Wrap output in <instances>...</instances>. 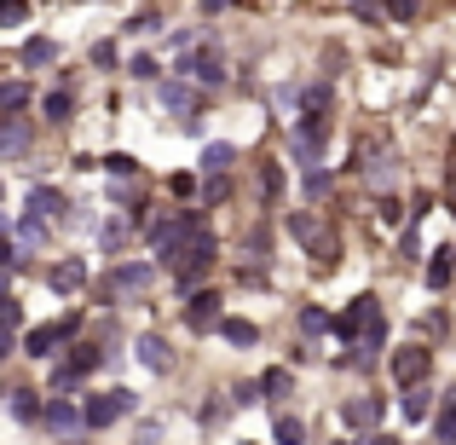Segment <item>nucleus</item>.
<instances>
[{
  "label": "nucleus",
  "mask_w": 456,
  "mask_h": 445,
  "mask_svg": "<svg viewBox=\"0 0 456 445\" xmlns=\"http://www.w3.org/2000/svg\"><path fill=\"white\" fill-rule=\"evenodd\" d=\"M289 232H295V243H301L323 272L341 260V237L330 232V220H323V214H289Z\"/></svg>",
  "instance_id": "nucleus-1"
},
{
  "label": "nucleus",
  "mask_w": 456,
  "mask_h": 445,
  "mask_svg": "<svg viewBox=\"0 0 456 445\" xmlns=\"http://www.w3.org/2000/svg\"><path fill=\"white\" fill-rule=\"evenodd\" d=\"M353 168L364 174L370 191H393V185H399V156H393L387 139H364V145H353Z\"/></svg>",
  "instance_id": "nucleus-2"
},
{
  "label": "nucleus",
  "mask_w": 456,
  "mask_h": 445,
  "mask_svg": "<svg viewBox=\"0 0 456 445\" xmlns=\"http://www.w3.org/2000/svg\"><path fill=\"white\" fill-rule=\"evenodd\" d=\"M330 330L341 335V342H364L370 330H381V301H376V295H358L353 307L341 312V318H330Z\"/></svg>",
  "instance_id": "nucleus-3"
},
{
  "label": "nucleus",
  "mask_w": 456,
  "mask_h": 445,
  "mask_svg": "<svg viewBox=\"0 0 456 445\" xmlns=\"http://www.w3.org/2000/svg\"><path fill=\"white\" fill-rule=\"evenodd\" d=\"M127 411H134V393L110 388V393H93V400L81 405V423H87V428H110L116 416H127Z\"/></svg>",
  "instance_id": "nucleus-4"
},
{
  "label": "nucleus",
  "mask_w": 456,
  "mask_h": 445,
  "mask_svg": "<svg viewBox=\"0 0 456 445\" xmlns=\"http://www.w3.org/2000/svg\"><path fill=\"white\" fill-rule=\"evenodd\" d=\"M76 324H81V318L69 312V318H58V324H41V330H29V335H23V353H29V358H53L58 347L76 335Z\"/></svg>",
  "instance_id": "nucleus-5"
},
{
  "label": "nucleus",
  "mask_w": 456,
  "mask_h": 445,
  "mask_svg": "<svg viewBox=\"0 0 456 445\" xmlns=\"http://www.w3.org/2000/svg\"><path fill=\"white\" fill-rule=\"evenodd\" d=\"M179 76L202 81V87H220V81H225V58L214 53V46H197V53H185V58H179Z\"/></svg>",
  "instance_id": "nucleus-6"
},
{
  "label": "nucleus",
  "mask_w": 456,
  "mask_h": 445,
  "mask_svg": "<svg viewBox=\"0 0 456 445\" xmlns=\"http://www.w3.org/2000/svg\"><path fill=\"white\" fill-rule=\"evenodd\" d=\"M323 145H330V122H323V116H301V128H295V151L306 156V168H318Z\"/></svg>",
  "instance_id": "nucleus-7"
},
{
  "label": "nucleus",
  "mask_w": 456,
  "mask_h": 445,
  "mask_svg": "<svg viewBox=\"0 0 456 445\" xmlns=\"http://www.w3.org/2000/svg\"><path fill=\"white\" fill-rule=\"evenodd\" d=\"M99 365H104V353H93V347H69V358L58 365V376H53V382H58V388H76V382H87Z\"/></svg>",
  "instance_id": "nucleus-8"
},
{
  "label": "nucleus",
  "mask_w": 456,
  "mask_h": 445,
  "mask_svg": "<svg viewBox=\"0 0 456 445\" xmlns=\"http://www.w3.org/2000/svg\"><path fill=\"white\" fill-rule=\"evenodd\" d=\"M393 382H399V388H422V382H428V353H422V347L393 353Z\"/></svg>",
  "instance_id": "nucleus-9"
},
{
  "label": "nucleus",
  "mask_w": 456,
  "mask_h": 445,
  "mask_svg": "<svg viewBox=\"0 0 456 445\" xmlns=\"http://www.w3.org/2000/svg\"><path fill=\"white\" fill-rule=\"evenodd\" d=\"M185 324H191V330H197V335H208V330H220V324H225V312H220V295H214V290H202L197 301H191V312H185Z\"/></svg>",
  "instance_id": "nucleus-10"
},
{
  "label": "nucleus",
  "mask_w": 456,
  "mask_h": 445,
  "mask_svg": "<svg viewBox=\"0 0 456 445\" xmlns=\"http://www.w3.org/2000/svg\"><path fill=\"white\" fill-rule=\"evenodd\" d=\"M341 416H346V428L370 434V428L381 423V400H376V393H358V400H346V405H341Z\"/></svg>",
  "instance_id": "nucleus-11"
},
{
  "label": "nucleus",
  "mask_w": 456,
  "mask_h": 445,
  "mask_svg": "<svg viewBox=\"0 0 456 445\" xmlns=\"http://www.w3.org/2000/svg\"><path fill=\"white\" fill-rule=\"evenodd\" d=\"M46 284H53L58 295H76L81 284H87V267H81V260H58V267L46 272Z\"/></svg>",
  "instance_id": "nucleus-12"
},
{
  "label": "nucleus",
  "mask_w": 456,
  "mask_h": 445,
  "mask_svg": "<svg viewBox=\"0 0 456 445\" xmlns=\"http://www.w3.org/2000/svg\"><path fill=\"white\" fill-rule=\"evenodd\" d=\"M29 214H58V220H69L64 191H53V185H29Z\"/></svg>",
  "instance_id": "nucleus-13"
},
{
  "label": "nucleus",
  "mask_w": 456,
  "mask_h": 445,
  "mask_svg": "<svg viewBox=\"0 0 456 445\" xmlns=\"http://www.w3.org/2000/svg\"><path fill=\"white\" fill-rule=\"evenodd\" d=\"M139 358H145V370H156V376H162V370H174V353H167L162 335H139Z\"/></svg>",
  "instance_id": "nucleus-14"
},
{
  "label": "nucleus",
  "mask_w": 456,
  "mask_h": 445,
  "mask_svg": "<svg viewBox=\"0 0 456 445\" xmlns=\"http://www.w3.org/2000/svg\"><path fill=\"white\" fill-rule=\"evenodd\" d=\"M404 423H422V416L428 411H434V388H428V382H422V388H404Z\"/></svg>",
  "instance_id": "nucleus-15"
},
{
  "label": "nucleus",
  "mask_w": 456,
  "mask_h": 445,
  "mask_svg": "<svg viewBox=\"0 0 456 445\" xmlns=\"http://www.w3.org/2000/svg\"><path fill=\"white\" fill-rule=\"evenodd\" d=\"M41 423H46V428H76V423H81V405L53 400V405H41Z\"/></svg>",
  "instance_id": "nucleus-16"
},
{
  "label": "nucleus",
  "mask_w": 456,
  "mask_h": 445,
  "mask_svg": "<svg viewBox=\"0 0 456 445\" xmlns=\"http://www.w3.org/2000/svg\"><path fill=\"white\" fill-rule=\"evenodd\" d=\"M29 151V122H0V156H23Z\"/></svg>",
  "instance_id": "nucleus-17"
},
{
  "label": "nucleus",
  "mask_w": 456,
  "mask_h": 445,
  "mask_svg": "<svg viewBox=\"0 0 456 445\" xmlns=\"http://www.w3.org/2000/svg\"><path fill=\"white\" fill-rule=\"evenodd\" d=\"M451 272H456V249H434V267H428V290H445L451 284Z\"/></svg>",
  "instance_id": "nucleus-18"
},
{
  "label": "nucleus",
  "mask_w": 456,
  "mask_h": 445,
  "mask_svg": "<svg viewBox=\"0 0 456 445\" xmlns=\"http://www.w3.org/2000/svg\"><path fill=\"white\" fill-rule=\"evenodd\" d=\"M232 162H237L232 145H208V151H202V174H208V179H225V168H232Z\"/></svg>",
  "instance_id": "nucleus-19"
},
{
  "label": "nucleus",
  "mask_w": 456,
  "mask_h": 445,
  "mask_svg": "<svg viewBox=\"0 0 456 445\" xmlns=\"http://www.w3.org/2000/svg\"><path fill=\"white\" fill-rule=\"evenodd\" d=\"M220 335H225L232 347H255V342H260V330H255L248 318H225V324H220Z\"/></svg>",
  "instance_id": "nucleus-20"
},
{
  "label": "nucleus",
  "mask_w": 456,
  "mask_h": 445,
  "mask_svg": "<svg viewBox=\"0 0 456 445\" xmlns=\"http://www.w3.org/2000/svg\"><path fill=\"white\" fill-rule=\"evenodd\" d=\"M162 104H167V111H185V116H191V104H197V93H191L185 81H162Z\"/></svg>",
  "instance_id": "nucleus-21"
},
{
  "label": "nucleus",
  "mask_w": 456,
  "mask_h": 445,
  "mask_svg": "<svg viewBox=\"0 0 456 445\" xmlns=\"http://www.w3.org/2000/svg\"><path fill=\"white\" fill-rule=\"evenodd\" d=\"M110 284H116V290H145V284H151V267H139V260H134V267H127V260H122Z\"/></svg>",
  "instance_id": "nucleus-22"
},
{
  "label": "nucleus",
  "mask_w": 456,
  "mask_h": 445,
  "mask_svg": "<svg viewBox=\"0 0 456 445\" xmlns=\"http://www.w3.org/2000/svg\"><path fill=\"white\" fill-rule=\"evenodd\" d=\"M12 416H18V423H41V400H35L29 388H18L12 393Z\"/></svg>",
  "instance_id": "nucleus-23"
},
{
  "label": "nucleus",
  "mask_w": 456,
  "mask_h": 445,
  "mask_svg": "<svg viewBox=\"0 0 456 445\" xmlns=\"http://www.w3.org/2000/svg\"><path fill=\"white\" fill-rule=\"evenodd\" d=\"M439 445H456V388L445 393V405H439Z\"/></svg>",
  "instance_id": "nucleus-24"
},
{
  "label": "nucleus",
  "mask_w": 456,
  "mask_h": 445,
  "mask_svg": "<svg viewBox=\"0 0 456 445\" xmlns=\"http://www.w3.org/2000/svg\"><path fill=\"white\" fill-rule=\"evenodd\" d=\"M29 104V81H0V111H23Z\"/></svg>",
  "instance_id": "nucleus-25"
},
{
  "label": "nucleus",
  "mask_w": 456,
  "mask_h": 445,
  "mask_svg": "<svg viewBox=\"0 0 456 445\" xmlns=\"http://www.w3.org/2000/svg\"><path fill=\"white\" fill-rule=\"evenodd\" d=\"M46 122H69V116H76V99H69V93H46Z\"/></svg>",
  "instance_id": "nucleus-26"
},
{
  "label": "nucleus",
  "mask_w": 456,
  "mask_h": 445,
  "mask_svg": "<svg viewBox=\"0 0 456 445\" xmlns=\"http://www.w3.org/2000/svg\"><path fill=\"white\" fill-rule=\"evenodd\" d=\"M301 185H306V197H312V202H318V197H330V168H323V162H318V168H306V174H301Z\"/></svg>",
  "instance_id": "nucleus-27"
},
{
  "label": "nucleus",
  "mask_w": 456,
  "mask_h": 445,
  "mask_svg": "<svg viewBox=\"0 0 456 445\" xmlns=\"http://www.w3.org/2000/svg\"><path fill=\"white\" fill-rule=\"evenodd\" d=\"M243 249H248V260H260V255H266V260H272V232H266V226H248V237H243Z\"/></svg>",
  "instance_id": "nucleus-28"
},
{
  "label": "nucleus",
  "mask_w": 456,
  "mask_h": 445,
  "mask_svg": "<svg viewBox=\"0 0 456 445\" xmlns=\"http://www.w3.org/2000/svg\"><path fill=\"white\" fill-rule=\"evenodd\" d=\"M53 58H58L53 41H23V64H29V70H35V64H53Z\"/></svg>",
  "instance_id": "nucleus-29"
},
{
  "label": "nucleus",
  "mask_w": 456,
  "mask_h": 445,
  "mask_svg": "<svg viewBox=\"0 0 456 445\" xmlns=\"http://www.w3.org/2000/svg\"><path fill=\"white\" fill-rule=\"evenodd\" d=\"M301 440H306L301 416H278V445H301Z\"/></svg>",
  "instance_id": "nucleus-30"
},
{
  "label": "nucleus",
  "mask_w": 456,
  "mask_h": 445,
  "mask_svg": "<svg viewBox=\"0 0 456 445\" xmlns=\"http://www.w3.org/2000/svg\"><path fill=\"white\" fill-rule=\"evenodd\" d=\"M301 330H306V335L330 330V312H323V307H301Z\"/></svg>",
  "instance_id": "nucleus-31"
},
{
  "label": "nucleus",
  "mask_w": 456,
  "mask_h": 445,
  "mask_svg": "<svg viewBox=\"0 0 456 445\" xmlns=\"http://www.w3.org/2000/svg\"><path fill=\"white\" fill-rule=\"evenodd\" d=\"M127 76H139V81H156V58H151V53L127 58Z\"/></svg>",
  "instance_id": "nucleus-32"
},
{
  "label": "nucleus",
  "mask_w": 456,
  "mask_h": 445,
  "mask_svg": "<svg viewBox=\"0 0 456 445\" xmlns=\"http://www.w3.org/2000/svg\"><path fill=\"white\" fill-rule=\"evenodd\" d=\"M323 111H330V87L318 81V87H306V116H323Z\"/></svg>",
  "instance_id": "nucleus-33"
},
{
  "label": "nucleus",
  "mask_w": 456,
  "mask_h": 445,
  "mask_svg": "<svg viewBox=\"0 0 456 445\" xmlns=\"http://www.w3.org/2000/svg\"><path fill=\"white\" fill-rule=\"evenodd\" d=\"M278 191H283V174H278V168H260V197H278Z\"/></svg>",
  "instance_id": "nucleus-34"
},
{
  "label": "nucleus",
  "mask_w": 456,
  "mask_h": 445,
  "mask_svg": "<svg viewBox=\"0 0 456 445\" xmlns=\"http://www.w3.org/2000/svg\"><path fill=\"white\" fill-rule=\"evenodd\" d=\"M104 168H110L116 179H134V174H139V162H134V156H104Z\"/></svg>",
  "instance_id": "nucleus-35"
},
{
  "label": "nucleus",
  "mask_w": 456,
  "mask_h": 445,
  "mask_svg": "<svg viewBox=\"0 0 456 445\" xmlns=\"http://www.w3.org/2000/svg\"><path fill=\"white\" fill-rule=\"evenodd\" d=\"M260 393H289V370H266V376H260Z\"/></svg>",
  "instance_id": "nucleus-36"
},
{
  "label": "nucleus",
  "mask_w": 456,
  "mask_h": 445,
  "mask_svg": "<svg viewBox=\"0 0 456 445\" xmlns=\"http://www.w3.org/2000/svg\"><path fill=\"white\" fill-rule=\"evenodd\" d=\"M127 243V220H110V226H104V249H110V255H116V249H122Z\"/></svg>",
  "instance_id": "nucleus-37"
},
{
  "label": "nucleus",
  "mask_w": 456,
  "mask_h": 445,
  "mask_svg": "<svg viewBox=\"0 0 456 445\" xmlns=\"http://www.w3.org/2000/svg\"><path fill=\"white\" fill-rule=\"evenodd\" d=\"M127 29H134V35H156L162 18H156V12H139V18H127Z\"/></svg>",
  "instance_id": "nucleus-38"
},
{
  "label": "nucleus",
  "mask_w": 456,
  "mask_h": 445,
  "mask_svg": "<svg viewBox=\"0 0 456 445\" xmlns=\"http://www.w3.org/2000/svg\"><path fill=\"white\" fill-rule=\"evenodd\" d=\"M23 318V307H18V301H12V295H0V330H12V324H18Z\"/></svg>",
  "instance_id": "nucleus-39"
},
{
  "label": "nucleus",
  "mask_w": 456,
  "mask_h": 445,
  "mask_svg": "<svg viewBox=\"0 0 456 445\" xmlns=\"http://www.w3.org/2000/svg\"><path fill=\"white\" fill-rule=\"evenodd\" d=\"M29 18V6H18V0H6V6H0V23H23Z\"/></svg>",
  "instance_id": "nucleus-40"
},
{
  "label": "nucleus",
  "mask_w": 456,
  "mask_h": 445,
  "mask_svg": "<svg viewBox=\"0 0 456 445\" xmlns=\"http://www.w3.org/2000/svg\"><path fill=\"white\" fill-rule=\"evenodd\" d=\"M12 353V330H0V358H6Z\"/></svg>",
  "instance_id": "nucleus-41"
},
{
  "label": "nucleus",
  "mask_w": 456,
  "mask_h": 445,
  "mask_svg": "<svg viewBox=\"0 0 456 445\" xmlns=\"http://www.w3.org/2000/svg\"><path fill=\"white\" fill-rule=\"evenodd\" d=\"M0 232H6V214H0Z\"/></svg>",
  "instance_id": "nucleus-42"
},
{
  "label": "nucleus",
  "mask_w": 456,
  "mask_h": 445,
  "mask_svg": "<svg viewBox=\"0 0 456 445\" xmlns=\"http://www.w3.org/2000/svg\"><path fill=\"white\" fill-rule=\"evenodd\" d=\"M0 197H6V185H0Z\"/></svg>",
  "instance_id": "nucleus-43"
},
{
  "label": "nucleus",
  "mask_w": 456,
  "mask_h": 445,
  "mask_svg": "<svg viewBox=\"0 0 456 445\" xmlns=\"http://www.w3.org/2000/svg\"><path fill=\"white\" fill-rule=\"evenodd\" d=\"M335 445H346V440H335Z\"/></svg>",
  "instance_id": "nucleus-44"
}]
</instances>
